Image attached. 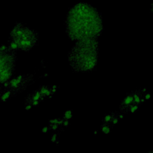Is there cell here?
<instances>
[{"label":"cell","mask_w":153,"mask_h":153,"mask_svg":"<svg viewBox=\"0 0 153 153\" xmlns=\"http://www.w3.org/2000/svg\"><path fill=\"white\" fill-rule=\"evenodd\" d=\"M134 102L131 91L127 93L125 97L121 100L119 105L120 112L124 114H128V109L131 103Z\"/></svg>","instance_id":"8992f818"},{"label":"cell","mask_w":153,"mask_h":153,"mask_svg":"<svg viewBox=\"0 0 153 153\" xmlns=\"http://www.w3.org/2000/svg\"><path fill=\"white\" fill-rule=\"evenodd\" d=\"M16 96V94L9 88H4L3 90H1L0 98L1 102H6L9 99Z\"/></svg>","instance_id":"ba28073f"},{"label":"cell","mask_w":153,"mask_h":153,"mask_svg":"<svg viewBox=\"0 0 153 153\" xmlns=\"http://www.w3.org/2000/svg\"><path fill=\"white\" fill-rule=\"evenodd\" d=\"M134 102L136 103H138L142 105V103L146 101L143 97V92L142 89L139 90H134L131 91Z\"/></svg>","instance_id":"52a82bcc"},{"label":"cell","mask_w":153,"mask_h":153,"mask_svg":"<svg viewBox=\"0 0 153 153\" xmlns=\"http://www.w3.org/2000/svg\"><path fill=\"white\" fill-rule=\"evenodd\" d=\"M50 130H51V129H50V126H47V127H43L42 129V130H41V132H42V133H47L48 132V131H49Z\"/></svg>","instance_id":"e0dca14e"},{"label":"cell","mask_w":153,"mask_h":153,"mask_svg":"<svg viewBox=\"0 0 153 153\" xmlns=\"http://www.w3.org/2000/svg\"><path fill=\"white\" fill-rule=\"evenodd\" d=\"M111 121H112V114L111 112H110V114H105L103 116L102 120V121L103 123H108L110 124L111 123Z\"/></svg>","instance_id":"4fadbf2b"},{"label":"cell","mask_w":153,"mask_h":153,"mask_svg":"<svg viewBox=\"0 0 153 153\" xmlns=\"http://www.w3.org/2000/svg\"><path fill=\"white\" fill-rule=\"evenodd\" d=\"M72 117H73L72 111L71 109H69V110L65 112V113L63 114V118L69 120L70 119L72 118Z\"/></svg>","instance_id":"5bb4252c"},{"label":"cell","mask_w":153,"mask_h":153,"mask_svg":"<svg viewBox=\"0 0 153 153\" xmlns=\"http://www.w3.org/2000/svg\"><path fill=\"white\" fill-rule=\"evenodd\" d=\"M38 90L45 98H48L53 94L51 90V85H41Z\"/></svg>","instance_id":"9c48e42d"},{"label":"cell","mask_w":153,"mask_h":153,"mask_svg":"<svg viewBox=\"0 0 153 153\" xmlns=\"http://www.w3.org/2000/svg\"><path fill=\"white\" fill-rule=\"evenodd\" d=\"M63 118V117H62ZM63 119V126H65L66 127H67L69 124V120H66V119Z\"/></svg>","instance_id":"d6986e66"},{"label":"cell","mask_w":153,"mask_h":153,"mask_svg":"<svg viewBox=\"0 0 153 153\" xmlns=\"http://www.w3.org/2000/svg\"><path fill=\"white\" fill-rule=\"evenodd\" d=\"M141 106V105L138 104V103H136L134 102H133V103H131L130 105V106L128 107V113H131V114H135L139 109L140 106Z\"/></svg>","instance_id":"8fae6325"},{"label":"cell","mask_w":153,"mask_h":153,"mask_svg":"<svg viewBox=\"0 0 153 153\" xmlns=\"http://www.w3.org/2000/svg\"><path fill=\"white\" fill-rule=\"evenodd\" d=\"M112 127H113L111 124L106 123L102 122V124L100 125V130L105 134H108L111 132Z\"/></svg>","instance_id":"30bf717a"},{"label":"cell","mask_w":153,"mask_h":153,"mask_svg":"<svg viewBox=\"0 0 153 153\" xmlns=\"http://www.w3.org/2000/svg\"><path fill=\"white\" fill-rule=\"evenodd\" d=\"M33 106L30 103H25V108L26 110H29L32 108Z\"/></svg>","instance_id":"ac0fdd59"},{"label":"cell","mask_w":153,"mask_h":153,"mask_svg":"<svg viewBox=\"0 0 153 153\" xmlns=\"http://www.w3.org/2000/svg\"><path fill=\"white\" fill-rule=\"evenodd\" d=\"M33 80V75L32 74H27L20 75L16 77H13L9 81L1 84V90L9 88L17 96L26 88L28 82H31Z\"/></svg>","instance_id":"5b68a950"},{"label":"cell","mask_w":153,"mask_h":153,"mask_svg":"<svg viewBox=\"0 0 153 153\" xmlns=\"http://www.w3.org/2000/svg\"><path fill=\"white\" fill-rule=\"evenodd\" d=\"M48 126H50V129L53 130H56L60 127L58 124H50Z\"/></svg>","instance_id":"9a60e30c"},{"label":"cell","mask_w":153,"mask_h":153,"mask_svg":"<svg viewBox=\"0 0 153 153\" xmlns=\"http://www.w3.org/2000/svg\"><path fill=\"white\" fill-rule=\"evenodd\" d=\"M151 12L153 13V3H152V5H151Z\"/></svg>","instance_id":"ffe728a7"},{"label":"cell","mask_w":153,"mask_h":153,"mask_svg":"<svg viewBox=\"0 0 153 153\" xmlns=\"http://www.w3.org/2000/svg\"><path fill=\"white\" fill-rule=\"evenodd\" d=\"M9 38L17 44L19 50L27 52L36 45L38 33L20 23H16L10 32Z\"/></svg>","instance_id":"3957f363"},{"label":"cell","mask_w":153,"mask_h":153,"mask_svg":"<svg viewBox=\"0 0 153 153\" xmlns=\"http://www.w3.org/2000/svg\"><path fill=\"white\" fill-rule=\"evenodd\" d=\"M112 114V121L111 124L113 126H114L115 124H118L119 123V120H120L119 117H118V113L119 112L118 111H115V112H111Z\"/></svg>","instance_id":"7c38bea8"},{"label":"cell","mask_w":153,"mask_h":153,"mask_svg":"<svg viewBox=\"0 0 153 153\" xmlns=\"http://www.w3.org/2000/svg\"><path fill=\"white\" fill-rule=\"evenodd\" d=\"M99 57L97 39L78 41L68 53V62L75 72H88L95 69Z\"/></svg>","instance_id":"7a4b0ae2"},{"label":"cell","mask_w":153,"mask_h":153,"mask_svg":"<svg viewBox=\"0 0 153 153\" xmlns=\"http://www.w3.org/2000/svg\"><path fill=\"white\" fill-rule=\"evenodd\" d=\"M16 51L8 48L0 51V82L1 85L9 81L15 71Z\"/></svg>","instance_id":"277c9868"},{"label":"cell","mask_w":153,"mask_h":153,"mask_svg":"<svg viewBox=\"0 0 153 153\" xmlns=\"http://www.w3.org/2000/svg\"><path fill=\"white\" fill-rule=\"evenodd\" d=\"M147 152H153V149H151V150H149L147 151Z\"/></svg>","instance_id":"44dd1931"},{"label":"cell","mask_w":153,"mask_h":153,"mask_svg":"<svg viewBox=\"0 0 153 153\" xmlns=\"http://www.w3.org/2000/svg\"><path fill=\"white\" fill-rule=\"evenodd\" d=\"M57 139H58V137H57V134L54 133V134H53L51 135V142L52 143L56 142Z\"/></svg>","instance_id":"2e32d148"},{"label":"cell","mask_w":153,"mask_h":153,"mask_svg":"<svg viewBox=\"0 0 153 153\" xmlns=\"http://www.w3.org/2000/svg\"><path fill=\"white\" fill-rule=\"evenodd\" d=\"M66 33L75 41L97 39L103 30L102 18L93 6L79 2L70 8L65 20Z\"/></svg>","instance_id":"6da1fadb"}]
</instances>
